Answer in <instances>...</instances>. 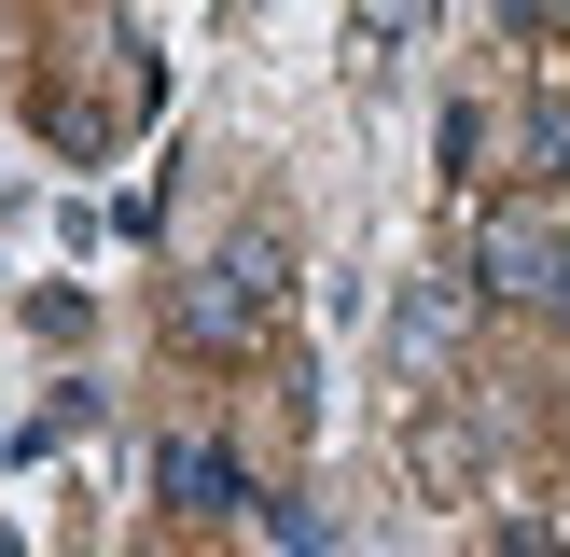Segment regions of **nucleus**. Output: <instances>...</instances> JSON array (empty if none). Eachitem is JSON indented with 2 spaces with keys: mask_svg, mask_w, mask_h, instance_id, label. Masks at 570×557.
<instances>
[{
  "mask_svg": "<svg viewBox=\"0 0 570 557\" xmlns=\"http://www.w3.org/2000/svg\"><path fill=\"white\" fill-rule=\"evenodd\" d=\"M445 182H488V111H473V98L445 111Z\"/></svg>",
  "mask_w": 570,
  "mask_h": 557,
  "instance_id": "nucleus-8",
  "label": "nucleus"
},
{
  "mask_svg": "<svg viewBox=\"0 0 570 557\" xmlns=\"http://www.w3.org/2000/svg\"><path fill=\"white\" fill-rule=\"evenodd\" d=\"M265 529H278V557H334V516H321V501H265Z\"/></svg>",
  "mask_w": 570,
  "mask_h": 557,
  "instance_id": "nucleus-7",
  "label": "nucleus"
},
{
  "mask_svg": "<svg viewBox=\"0 0 570 557\" xmlns=\"http://www.w3.org/2000/svg\"><path fill=\"white\" fill-rule=\"evenodd\" d=\"M154 501H167V516H250V473H237V446L167 432L154 446Z\"/></svg>",
  "mask_w": 570,
  "mask_h": 557,
  "instance_id": "nucleus-3",
  "label": "nucleus"
},
{
  "mask_svg": "<svg viewBox=\"0 0 570 557\" xmlns=\"http://www.w3.org/2000/svg\"><path fill=\"white\" fill-rule=\"evenodd\" d=\"M515 167H529V182H570V98H543V111H529V139H515Z\"/></svg>",
  "mask_w": 570,
  "mask_h": 557,
  "instance_id": "nucleus-6",
  "label": "nucleus"
},
{
  "mask_svg": "<svg viewBox=\"0 0 570 557\" xmlns=\"http://www.w3.org/2000/svg\"><path fill=\"white\" fill-rule=\"evenodd\" d=\"M404 460H417V488H473V460H488V446H473L460 418H417V432H404Z\"/></svg>",
  "mask_w": 570,
  "mask_h": 557,
  "instance_id": "nucleus-5",
  "label": "nucleus"
},
{
  "mask_svg": "<svg viewBox=\"0 0 570 557\" xmlns=\"http://www.w3.org/2000/svg\"><path fill=\"white\" fill-rule=\"evenodd\" d=\"M460 334H473V278H417V293L390 306V349H404V377L460 362Z\"/></svg>",
  "mask_w": 570,
  "mask_h": 557,
  "instance_id": "nucleus-4",
  "label": "nucleus"
},
{
  "mask_svg": "<svg viewBox=\"0 0 570 557\" xmlns=\"http://www.w3.org/2000/svg\"><path fill=\"white\" fill-rule=\"evenodd\" d=\"M501 557H557V529H529V516H515V529H501Z\"/></svg>",
  "mask_w": 570,
  "mask_h": 557,
  "instance_id": "nucleus-9",
  "label": "nucleus"
},
{
  "mask_svg": "<svg viewBox=\"0 0 570 557\" xmlns=\"http://www.w3.org/2000/svg\"><path fill=\"white\" fill-rule=\"evenodd\" d=\"M557 306H570V293H557Z\"/></svg>",
  "mask_w": 570,
  "mask_h": 557,
  "instance_id": "nucleus-10",
  "label": "nucleus"
},
{
  "mask_svg": "<svg viewBox=\"0 0 570 557\" xmlns=\"http://www.w3.org/2000/svg\"><path fill=\"white\" fill-rule=\"evenodd\" d=\"M473 293L557 306V293H570V237H557L543 209H488V223H473Z\"/></svg>",
  "mask_w": 570,
  "mask_h": 557,
  "instance_id": "nucleus-2",
  "label": "nucleus"
},
{
  "mask_svg": "<svg viewBox=\"0 0 570 557\" xmlns=\"http://www.w3.org/2000/svg\"><path fill=\"white\" fill-rule=\"evenodd\" d=\"M278 293H293V251L250 223L223 265H195L181 293H167V334H181L195 362H250V349H265V321H278Z\"/></svg>",
  "mask_w": 570,
  "mask_h": 557,
  "instance_id": "nucleus-1",
  "label": "nucleus"
}]
</instances>
